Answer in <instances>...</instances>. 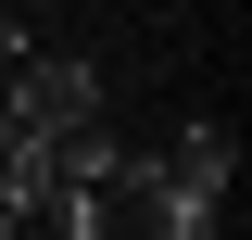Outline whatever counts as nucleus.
<instances>
[{
  "label": "nucleus",
  "mask_w": 252,
  "mask_h": 240,
  "mask_svg": "<svg viewBox=\"0 0 252 240\" xmlns=\"http://www.w3.org/2000/svg\"><path fill=\"white\" fill-rule=\"evenodd\" d=\"M152 164H164L177 190H215V202H227V177H240V139H227V126H177Z\"/></svg>",
  "instance_id": "3"
},
{
  "label": "nucleus",
  "mask_w": 252,
  "mask_h": 240,
  "mask_svg": "<svg viewBox=\"0 0 252 240\" xmlns=\"http://www.w3.org/2000/svg\"><path fill=\"white\" fill-rule=\"evenodd\" d=\"M0 114L26 126V139H76V126H101V63H89V51H26V63H0Z\"/></svg>",
  "instance_id": "1"
},
{
  "label": "nucleus",
  "mask_w": 252,
  "mask_h": 240,
  "mask_svg": "<svg viewBox=\"0 0 252 240\" xmlns=\"http://www.w3.org/2000/svg\"><path fill=\"white\" fill-rule=\"evenodd\" d=\"M114 215H139V240H215L227 228L215 190H177L152 152H114Z\"/></svg>",
  "instance_id": "2"
}]
</instances>
